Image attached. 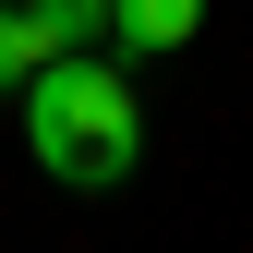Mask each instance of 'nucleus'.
I'll use <instances>...</instances> for the list:
<instances>
[{
  "mask_svg": "<svg viewBox=\"0 0 253 253\" xmlns=\"http://www.w3.org/2000/svg\"><path fill=\"white\" fill-rule=\"evenodd\" d=\"M24 97V145H37V169L60 181V193H121L145 157V109L133 84H121V60H37V73L12 84Z\"/></svg>",
  "mask_w": 253,
  "mask_h": 253,
  "instance_id": "f257e3e1",
  "label": "nucleus"
},
{
  "mask_svg": "<svg viewBox=\"0 0 253 253\" xmlns=\"http://www.w3.org/2000/svg\"><path fill=\"white\" fill-rule=\"evenodd\" d=\"M193 24H205V0H109V37L133 48V60H169V48H193Z\"/></svg>",
  "mask_w": 253,
  "mask_h": 253,
  "instance_id": "f03ea898",
  "label": "nucleus"
},
{
  "mask_svg": "<svg viewBox=\"0 0 253 253\" xmlns=\"http://www.w3.org/2000/svg\"><path fill=\"white\" fill-rule=\"evenodd\" d=\"M37 60H60V37H48V12L37 0H0V97H12Z\"/></svg>",
  "mask_w": 253,
  "mask_h": 253,
  "instance_id": "7ed1b4c3",
  "label": "nucleus"
},
{
  "mask_svg": "<svg viewBox=\"0 0 253 253\" xmlns=\"http://www.w3.org/2000/svg\"><path fill=\"white\" fill-rule=\"evenodd\" d=\"M37 12H48L60 48H97V37H109V0H37Z\"/></svg>",
  "mask_w": 253,
  "mask_h": 253,
  "instance_id": "20e7f679",
  "label": "nucleus"
}]
</instances>
